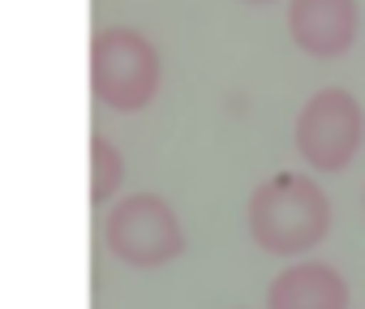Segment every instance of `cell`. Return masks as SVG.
Here are the masks:
<instances>
[{
	"label": "cell",
	"mask_w": 365,
	"mask_h": 309,
	"mask_svg": "<svg viewBox=\"0 0 365 309\" xmlns=\"http://www.w3.org/2000/svg\"><path fill=\"white\" fill-rule=\"evenodd\" d=\"M103 245L129 266H163L185 249V228L159 194H129L108 211Z\"/></svg>",
	"instance_id": "cell-4"
},
{
	"label": "cell",
	"mask_w": 365,
	"mask_h": 309,
	"mask_svg": "<svg viewBox=\"0 0 365 309\" xmlns=\"http://www.w3.org/2000/svg\"><path fill=\"white\" fill-rule=\"evenodd\" d=\"M361 5L356 0H288V35L301 52L335 61L356 43Z\"/></svg>",
	"instance_id": "cell-5"
},
{
	"label": "cell",
	"mask_w": 365,
	"mask_h": 309,
	"mask_svg": "<svg viewBox=\"0 0 365 309\" xmlns=\"http://www.w3.org/2000/svg\"><path fill=\"white\" fill-rule=\"evenodd\" d=\"M245 5H271V0H245Z\"/></svg>",
	"instance_id": "cell-8"
},
{
	"label": "cell",
	"mask_w": 365,
	"mask_h": 309,
	"mask_svg": "<svg viewBox=\"0 0 365 309\" xmlns=\"http://www.w3.org/2000/svg\"><path fill=\"white\" fill-rule=\"evenodd\" d=\"M125 181V159H120V150L112 146V137L103 133H91V202L103 206Z\"/></svg>",
	"instance_id": "cell-7"
},
{
	"label": "cell",
	"mask_w": 365,
	"mask_h": 309,
	"mask_svg": "<svg viewBox=\"0 0 365 309\" xmlns=\"http://www.w3.org/2000/svg\"><path fill=\"white\" fill-rule=\"evenodd\" d=\"M159 52L133 26H103L91 39V95L108 112H142L159 95Z\"/></svg>",
	"instance_id": "cell-2"
},
{
	"label": "cell",
	"mask_w": 365,
	"mask_h": 309,
	"mask_svg": "<svg viewBox=\"0 0 365 309\" xmlns=\"http://www.w3.org/2000/svg\"><path fill=\"white\" fill-rule=\"evenodd\" d=\"M245 224L258 249L267 253H305L331 228V198L314 177L279 172L267 177L245 206Z\"/></svg>",
	"instance_id": "cell-1"
},
{
	"label": "cell",
	"mask_w": 365,
	"mask_h": 309,
	"mask_svg": "<svg viewBox=\"0 0 365 309\" xmlns=\"http://www.w3.org/2000/svg\"><path fill=\"white\" fill-rule=\"evenodd\" d=\"M297 154L314 172H339L356 159L365 137V112L352 90L327 86L297 116Z\"/></svg>",
	"instance_id": "cell-3"
},
{
	"label": "cell",
	"mask_w": 365,
	"mask_h": 309,
	"mask_svg": "<svg viewBox=\"0 0 365 309\" xmlns=\"http://www.w3.org/2000/svg\"><path fill=\"white\" fill-rule=\"evenodd\" d=\"M267 309H348V288L327 262H297L271 283Z\"/></svg>",
	"instance_id": "cell-6"
}]
</instances>
